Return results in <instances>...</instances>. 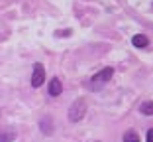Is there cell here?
<instances>
[{
	"label": "cell",
	"instance_id": "obj_1",
	"mask_svg": "<svg viewBox=\"0 0 153 142\" xmlns=\"http://www.w3.org/2000/svg\"><path fill=\"white\" fill-rule=\"evenodd\" d=\"M85 115H86V101L85 99H76V101L69 107V113H67L69 120H71V122H79V120H82Z\"/></svg>",
	"mask_w": 153,
	"mask_h": 142
},
{
	"label": "cell",
	"instance_id": "obj_2",
	"mask_svg": "<svg viewBox=\"0 0 153 142\" xmlns=\"http://www.w3.org/2000/svg\"><path fill=\"white\" fill-rule=\"evenodd\" d=\"M43 81H45V69H43L41 63H36V65H33V73H32V87L33 89L41 87Z\"/></svg>",
	"mask_w": 153,
	"mask_h": 142
},
{
	"label": "cell",
	"instance_id": "obj_3",
	"mask_svg": "<svg viewBox=\"0 0 153 142\" xmlns=\"http://www.w3.org/2000/svg\"><path fill=\"white\" fill-rule=\"evenodd\" d=\"M112 75H114V67H104V69H100V71L92 79H90V81L94 83V85H102V83L110 81V79H112Z\"/></svg>",
	"mask_w": 153,
	"mask_h": 142
},
{
	"label": "cell",
	"instance_id": "obj_4",
	"mask_svg": "<svg viewBox=\"0 0 153 142\" xmlns=\"http://www.w3.org/2000/svg\"><path fill=\"white\" fill-rule=\"evenodd\" d=\"M16 136H18L16 130L10 128V126H2V128H0V142H14Z\"/></svg>",
	"mask_w": 153,
	"mask_h": 142
},
{
	"label": "cell",
	"instance_id": "obj_5",
	"mask_svg": "<svg viewBox=\"0 0 153 142\" xmlns=\"http://www.w3.org/2000/svg\"><path fill=\"white\" fill-rule=\"evenodd\" d=\"M47 89H49V95L51 97H59L61 93H63V83L59 81V77H53L49 81V87H47Z\"/></svg>",
	"mask_w": 153,
	"mask_h": 142
},
{
	"label": "cell",
	"instance_id": "obj_6",
	"mask_svg": "<svg viewBox=\"0 0 153 142\" xmlns=\"http://www.w3.org/2000/svg\"><path fill=\"white\" fill-rule=\"evenodd\" d=\"M131 44H134L135 47H145V46L149 44V38L143 36V34H137V36L131 38Z\"/></svg>",
	"mask_w": 153,
	"mask_h": 142
},
{
	"label": "cell",
	"instance_id": "obj_7",
	"mask_svg": "<svg viewBox=\"0 0 153 142\" xmlns=\"http://www.w3.org/2000/svg\"><path fill=\"white\" fill-rule=\"evenodd\" d=\"M39 126H41V130H43L45 134H51V132H53V122H51V116H43V119H41V122H39Z\"/></svg>",
	"mask_w": 153,
	"mask_h": 142
},
{
	"label": "cell",
	"instance_id": "obj_8",
	"mask_svg": "<svg viewBox=\"0 0 153 142\" xmlns=\"http://www.w3.org/2000/svg\"><path fill=\"white\" fill-rule=\"evenodd\" d=\"M124 142H140V134H137V130L130 128L124 132Z\"/></svg>",
	"mask_w": 153,
	"mask_h": 142
},
{
	"label": "cell",
	"instance_id": "obj_9",
	"mask_svg": "<svg viewBox=\"0 0 153 142\" xmlns=\"http://www.w3.org/2000/svg\"><path fill=\"white\" fill-rule=\"evenodd\" d=\"M140 113L141 115H153V101H145V103H141L140 105Z\"/></svg>",
	"mask_w": 153,
	"mask_h": 142
},
{
	"label": "cell",
	"instance_id": "obj_10",
	"mask_svg": "<svg viewBox=\"0 0 153 142\" xmlns=\"http://www.w3.org/2000/svg\"><path fill=\"white\" fill-rule=\"evenodd\" d=\"M147 142H153V128L147 130Z\"/></svg>",
	"mask_w": 153,
	"mask_h": 142
},
{
	"label": "cell",
	"instance_id": "obj_11",
	"mask_svg": "<svg viewBox=\"0 0 153 142\" xmlns=\"http://www.w3.org/2000/svg\"><path fill=\"white\" fill-rule=\"evenodd\" d=\"M71 30H65V32H55V36H69Z\"/></svg>",
	"mask_w": 153,
	"mask_h": 142
}]
</instances>
